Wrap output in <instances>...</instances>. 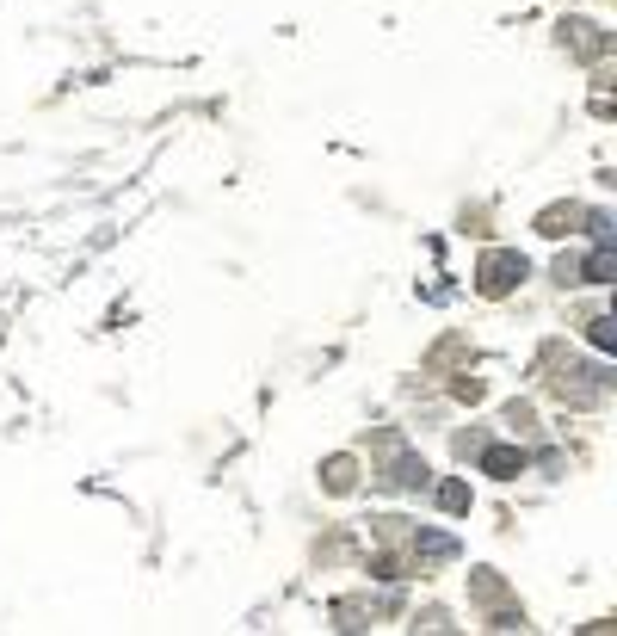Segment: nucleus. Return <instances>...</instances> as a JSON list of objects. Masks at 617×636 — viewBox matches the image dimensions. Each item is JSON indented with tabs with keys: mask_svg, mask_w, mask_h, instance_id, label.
<instances>
[{
	"mask_svg": "<svg viewBox=\"0 0 617 636\" xmlns=\"http://www.w3.org/2000/svg\"><path fill=\"white\" fill-rule=\"evenodd\" d=\"M611 272H617V247L599 241V254L587 260V278H593V285H611Z\"/></svg>",
	"mask_w": 617,
	"mask_h": 636,
	"instance_id": "nucleus-3",
	"label": "nucleus"
},
{
	"mask_svg": "<svg viewBox=\"0 0 617 636\" xmlns=\"http://www.w3.org/2000/svg\"><path fill=\"white\" fill-rule=\"evenodd\" d=\"M525 278V254H513V247H494V254L482 260V291L488 297H506Z\"/></svg>",
	"mask_w": 617,
	"mask_h": 636,
	"instance_id": "nucleus-1",
	"label": "nucleus"
},
{
	"mask_svg": "<svg viewBox=\"0 0 617 636\" xmlns=\"http://www.w3.org/2000/svg\"><path fill=\"white\" fill-rule=\"evenodd\" d=\"M611 340H617V328H611V315H599V322H593V346H599V352H611Z\"/></svg>",
	"mask_w": 617,
	"mask_h": 636,
	"instance_id": "nucleus-7",
	"label": "nucleus"
},
{
	"mask_svg": "<svg viewBox=\"0 0 617 636\" xmlns=\"http://www.w3.org/2000/svg\"><path fill=\"white\" fill-rule=\"evenodd\" d=\"M439 507H445V513H463V507H469V488H463V482H445V488H439Z\"/></svg>",
	"mask_w": 617,
	"mask_h": 636,
	"instance_id": "nucleus-6",
	"label": "nucleus"
},
{
	"mask_svg": "<svg viewBox=\"0 0 617 636\" xmlns=\"http://www.w3.org/2000/svg\"><path fill=\"white\" fill-rule=\"evenodd\" d=\"M420 556H432V562H445V556H457V544H451L445 532H420Z\"/></svg>",
	"mask_w": 617,
	"mask_h": 636,
	"instance_id": "nucleus-4",
	"label": "nucleus"
},
{
	"mask_svg": "<svg viewBox=\"0 0 617 636\" xmlns=\"http://www.w3.org/2000/svg\"><path fill=\"white\" fill-rule=\"evenodd\" d=\"M414 482H426V464L402 457V464H395V476H389V488H414Z\"/></svg>",
	"mask_w": 617,
	"mask_h": 636,
	"instance_id": "nucleus-5",
	"label": "nucleus"
},
{
	"mask_svg": "<svg viewBox=\"0 0 617 636\" xmlns=\"http://www.w3.org/2000/svg\"><path fill=\"white\" fill-rule=\"evenodd\" d=\"M482 470L488 476H519L525 470V451L519 445H494V451H482Z\"/></svg>",
	"mask_w": 617,
	"mask_h": 636,
	"instance_id": "nucleus-2",
	"label": "nucleus"
}]
</instances>
